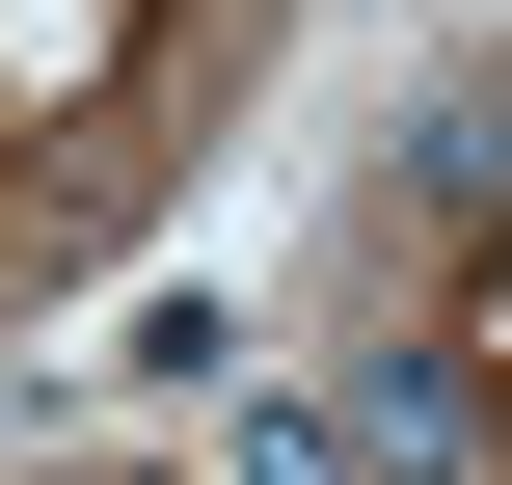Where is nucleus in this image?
Instances as JSON below:
<instances>
[{"mask_svg": "<svg viewBox=\"0 0 512 485\" xmlns=\"http://www.w3.org/2000/svg\"><path fill=\"white\" fill-rule=\"evenodd\" d=\"M459 162H512V54H486V108H459Z\"/></svg>", "mask_w": 512, "mask_h": 485, "instance_id": "nucleus-2", "label": "nucleus"}, {"mask_svg": "<svg viewBox=\"0 0 512 485\" xmlns=\"http://www.w3.org/2000/svg\"><path fill=\"white\" fill-rule=\"evenodd\" d=\"M243 485H378V432H324V405H243Z\"/></svg>", "mask_w": 512, "mask_h": 485, "instance_id": "nucleus-1", "label": "nucleus"}]
</instances>
